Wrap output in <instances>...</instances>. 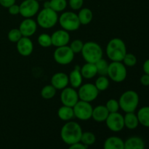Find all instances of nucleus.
<instances>
[{
  "instance_id": "nucleus-1",
  "label": "nucleus",
  "mask_w": 149,
  "mask_h": 149,
  "mask_svg": "<svg viewBox=\"0 0 149 149\" xmlns=\"http://www.w3.org/2000/svg\"><path fill=\"white\" fill-rule=\"evenodd\" d=\"M82 132L79 124L68 121L61 128V138L65 144L70 146L80 142Z\"/></svg>"
},
{
  "instance_id": "nucleus-2",
  "label": "nucleus",
  "mask_w": 149,
  "mask_h": 149,
  "mask_svg": "<svg viewBox=\"0 0 149 149\" xmlns=\"http://www.w3.org/2000/svg\"><path fill=\"white\" fill-rule=\"evenodd\" d=\"M106 52L109 59L111 61L122 62L127 54L126 45L120 38H113L106 45Z\"/></svg>"
},
{
  "instance_id": "nucleus-3",
  "label": "nucleus",
  "mask_w": 149,
  "mask_h": 149,
  "mask_svg": "<svg viewBox=\"0 0 149 149\" xmlns=\"http://www.w3.org/2000/svg\"><path fill=\"white\" fill-rule=\"evenodd\" d=\"M83 58L87 63H95L103 58V49L99 44L95 42H87L84 43L81 52Z\"/></svg>"
},
{
  "instance_id": "nucleus-4",
  "label": "nucleus",
  "mask_w": 149,
  "mask_h": 149,
  "mask_svg": "<svg viewBox=\"0 0 149 149\" xmlns=\"http://www.w3.org/2000/svg\"><path fill=\"white\" fill-rule=\"evenodd\" d=\"M139 95L134 90H127L122 94L118 100L120 109L125 113L135 112L139 104Z\"/></svg>"
},
{
  "instance_id": "nucleus-5",
  "label": "nucleus",
  "mask_w": 149,
  "mask_h": 149,
  "mask_svg": "<svg viewBox=\"0 0 149 149\" xmlns=\"http://www.w3.org/2000/svg\"><path fill=\"white\" fill-rule=\"evenodd\" d=\"M58 13L51 8H43L38 13L36 23L44 29H49L54 27L58 22Z\"/></svg>"
},
{
  "instance_id": "nucleus-6",
  "label": "nucleus",
  "mask_w": 149,
  "mask_h": 149,
  "mask_svg": "<svg viewBox=\"0 0 149 149\" xmlns=\"http://www.w3.org/2000/svg\"><path fill=\"white\" fill-rule=\"evenodd\" d=\"M58 23L63 29L68 32L78 30L81 26L77 14L71 11L63 13L58 17Z\"/></svg>"
},
{
  "instance_id": "nucleus-7",
  "label": "nucleus",
  "mask_w": 149,
  "mask_h": 149,
  "mask_svg": "<svg viewBox=\"0 0 149 149\" xmlns=\"http://www.w3.org/2000/svg\"><path fill=\"white\" fill-rule=\"evenodd\" d=\"M107 75L113 81L120 83L125 81L127 78V71L123 63L111 61L109 65Z\"/></svg>"
},
{
  "instance_id": "nucleus-8",
  "label": "nucleus",
  "mask_w": 149,
  "mask_h": 149,
  "mask_svg": "<svg viewBox=\"0 0 149 149\" xmlns=\"http://www.w3.org/2000/svg\"><path fill=\"white\" fill-rule=\"evenodd\" d=\"M75 54L73 52L69 46H63L57 47L54 51L53 58L57 63L62 65H68L73 61Z\"/></svg>"
},
{
  "instance_id": "nucleus-9",
  "label": "nucleus",
  "mask_w": 149,
  "mask_h": 149,
  "mask_svg": "<svg viewBox=\"0 0 149 149\" xmlns=\"http://www.w3.org/2000/svg\"><path fill=\"white\" fill-rule=\"evenodd\" d=\"M74 117L81 121L89 120L92 118L93 107L91 103L79 100L73 107Z\"/></svg>"
},
{
  "instance_id": "nucleus-10",
  "label": "nucleus",
  "mask_w": 149,
  "mask_h": 149,
  "mask_svg": "<svg viewBox=\"0 0 149 149\" xmlns=\"http://www.w3.org/2000/svg\"><path fill=\"white\" fill-rule=\"evenodd\" d=\"M98 94V90L95 87V85L92 83H86V84H81L79 87V98L83 101L91 103L97 98Z\"/></svg>"
},
{
  "instance_id": "nucleus-11",
  "label": "nucleus",
  "mask_w": 149,
  "mask_h": 149,
  "mask_svg": "<svg viewBox=\"0 0 149 149\" xmlns=\"http://www.w3.org/2000/svg\"><path fill=\"white\" fill-rule=\"evenodd\" d=\"M20 14L25 18H31L39 11V3L36 0H24L20 4Z\"/></svg>"
},
{
  "instance_id": "nucleus-12",
  "label": "nucleus",
  "mask_w": 149,
  "mask_h": 149,
  "mask_svg": "<svg viewBox=\"0 0 149 149\" xmlns=\"http://www.w3.org/2000/svg\"><path fill=\"white\" fill-rule=\"evenodd\" d=\"M105 122L107 127L112 132H120L125 127L124 116L119 112L109 113Z\"/></svg>"
},
{
  "instance_id": "nucleus-13",
  "label": "nucleus",
  "mask_w": 149,
  "mask_h": 149,
  "mask_svg": "<svg viewBox=\"0 0 149 149\" xmlns=\"http://www.w3.org/2000/svg\"><path fill=\"white\" fill-rule=\"evenodd\" d=\"M61 101L63 106L74 107L79 100L78 92L71 87H66L61 93Z\"/></svg>"
},
{
  "instance_id": "nucleus-14",
  "label": "nucleus",
  "mask_w": 149,
  "mask_h": 149,
  "mask_svg": "<svg viewBox=\"0 0 149 149\" xmlns=\"http://www.w3.org/2000/svg\"><path fill=\"white\" fill-rule=\"evenodd\" d=\"M52 46L55 47L66 46L70 42V34L64 29L55 31L51 36Z\"/></svg>"
},
{
  "instance_id": "nucleus-15",
  "label": "nucleus",
  "mask_w": 149,
  "mask_h": 149,
  "mask_svg": "<svg viewBox=\"0 0 149 149\" xmlns=\"http://www.w3.org/2000/svg\"><path fill=\"white\" fill-rule=\"evenodd\" d=\"M37 29V23L32 18H25L19 26V30L22 36L31 37L33 36Z\"/></svg>"
},
{
  "instance_id": "nucleus-16",
  "label": "nucleus",
  "mask_w": 149,
  "mask_h": 149,
  "mask_svg": "<svg viewBox=\"0 0 149 149\" xmlns=\"http://www.w3.org/2000/svg\"><path fill=\"white\" fill-rule=\"evenodd\" d=\"M16 47H17V52L20 55L28 57L31 55V53L33 52V44L30 37L22 36L21 39L17 42Z\"/></svg>"
},
{
  "instance_id": "nucleus-17",
  "label": "nucleus",
  "mask_w": 149,
  "mask_h": 149,
  "mask_svg": "<svg viewBox=\"0 0 149 149\" xmlns=\"http://www.w3.org/2000/svg\"><path fill=\"white\" fill-rule=\"evenodd\" d=\"M69 84L68 76L63 72H58L51 78V84L56 90H63Z\"/></svg>"
},
{
  "instance_id": "nucleus-18",
  "label": "nucleus",
  "mask_w": 149,
  "mask_h": 149,
  "mask_svg": "<svg viewBox=\"0 0 149 149\" xmlns=\"http://www.w3.org/2000/svg\"><path fill=\"white\" fill-rule=\"evenodd\" d=\"M80 67L77 65L73 71L68 75V80H69V84L71 87L74 89L79 88L80 86L82 84L83 77L80 71Z\"/></svg>"
},
{
  "instance_id": "nucleus-19",
  "label": "nucleus",
  "mask_w": 149,
  "mask_h": 149,
  "mask_svg": "<svg viewBox=\"0 0 149 149\" xmlns=\"http://www.w3.org/2000/svg\"><path fill=\"white\" fill-rule=\"evenodd\" d=\"M109 114V112L106 109V106L100 105L93 108L92 118L96 122H103L106 120Z\"/></svg>"
},
{
  "instance_id": "nucleus-20",
  "label": "nucleus",
  "mask_w": 149,
  "mask_h": 149,
  "mask_svg": "<svg viewBox=\"0 0 149 149\" xmlns=\"http://www.w3.org/2000/svg\"><path fill=\"white\" fill-rule=\"evenodd\" d=\"M103 149H125V141L117 136L109 137L105 141Z\"/></svg>"
},
{
  "instance_id": "nucleus-21",
  "label": "nucleus",
  "mask_w": 149,
  "mask_h": 149,
  "mask_svg": "<svg viewBox=\"0 0 149 149\" xmlns=\"http://www.w3.org/2000/svg\"><path fill=\"white\" fill-rule=\"evenodd\" d=\"M125 149H145V143L140 137H130L125 141Z\"/></svg>"
},
{
  "instance_id": "nucleus-22",
  "label": "nucleus",
  "mask_w": 149,
  "mask_h": 149,
  "mask_svg": "<svg viewBox=\"0 0 149 149\" xmlns=\"http://www.w3.org/2000/svg\"><path fill=\"white\" fill-rule=\"evenodd\" d=\"M80 71H81L83 78L87 79H93L97 74L95 64L90 63H86L82 67H81Z\"/></svg>"
},
{
  "instance_id": "nucleus-23",
  "label": "nucleus",
  "mask_w": 149,
  "mask_h": 149,
  "mask_svg": "<svg viewBox=\"0 0 149 149\" xmlns=\"http://www.w3.org/2000/svg\"><path fill=\"white\" fill-rule=\"evenodd\" d=\"M124 122H125V127L129 130H135L139 125V121L137 114L134 112L126 113L124 116Z\"/></svg>"
},
{
  "instance_id": "nucleus-24",
  "label": "nucleus",
  "mask_w": 149,
  "mask_h": 149,
  "mask_svg": "<svg viewBox=\"0 0 149 149\" xmlns=\"http://www.w3.org/2000/svg\"><path fill=\"white\" fill-rule=\"evenodd\" d=\"M58 116L60 119L62 121L68 122L71 121L74 117V113L73 107L70 106H63V105L61 107L59 108L58 111Z\"/></svg>"
},
{
  "instance_id": "nucleus-25",
  "label": "nucleus",
  "mask_w": 149,
  "mask_h": 149,
  "mask_svg": "<svg viewBox=\"0 0 149 149\" xmlns=\"http://www.w3.org/2000/svg\"><path fill=\"white\" fill-rule=\"evenodd\" d=\"M81 25H88L91 23L92 20L93 18V13L90 9L81 8L80 9L79 12L77 14Z\"/></svg>"
},
{
  "instance_id": "nucleus-26",
  "label": "nucleus",
  "mask_w": 149,
  "mask_h": 149,
  "mask_svg": "<svg viewBox=\"0 0 149 149\" xmlns=\"http://www.w3.org/2000/svg\"><path fill=\"white\" fill-rule=\"evenodd\" d=\"M137 116L141 125L146 127H149V106H144L140 109Z\"/></svg>"
},
{
  "instance_id": "nucleus-27",
  "label": "nucleus",
  "mask_w": 149,
  "mask_h": 149,
  "mask_svg": "<svg viewBox=\"0 0 149 149\" xmlns=\"http://www.w3.org/2000/svg\"><path fill=\"white\" fill-rule=\"evenodd\" d=\"M56 89L52 85V84H48L45 86L41 90V95L45 100H50L55 97L56 94Z\"/></svg>"
},
{
  "instance_id": "nucleus-28",
  "label": "nucleus",
  "mask_w": 149,
  "mask_h": 149,
  "mask_svg": "<svg viewBox=\"0 0 149 149\" xmlns=\"http://www.w3.org/2000/svg\"><path fill=\"white\" fill-rule=\"evenodd\" d=\"M95 64L96 68H97V74H99L100 76H107L109 63L106 60L101 58Z\"/></svg>"
},
{
  "instance_id": "nucleus-29",
  "label": "nucleus",
  "mask_w": 149,
  "mask_h": 149,
  "mask_svg": "<svg viewBox=\"0 0 149 149\" xmlns=\"http://www.w3.org/2000/svg\"><path fill=\"white\" fill-rule=\"evenodd\" d=\"M96 137L94 133L92 132H82L80 142L85 145L86 146H92L95 143Z\"/></svg>"
},
{
  "instance_id": "nucleus-30",
  "label": "nucleus",
  "mask_w": 149,
  "mask_h": 149,
  "mask_svg": "<svg viewBox=\"0 0 149 149\" xmlns=\"http://www.w3.org/2000/svg\"><path fill=\"white\" fill-rule=\"evenodd\" d=\"M50 4V8L55 11L56 13L62 12L66 8L67 3L66 0H50L49 1Z\"/></svg>"
},
{
  "instance_id": "nucleus-31",
  "label": "nucleus",
  "mask_w": 149,
  "mask_h": 149,
  "mask_svg": "<svg viewBox=\"0 0 149 149\" xmlns=\"http://www.w3.org/2000/svg\"><path fill=\"white\" fill-rule=\"evenodd\" d=\"M109 80L106 76H99L98 78L96 79L95 85L97 87L98 91H105L109 87Z\"/></svg>"
},
{
  "instance_id": "nucleus-32",
  "label": "nucleus",
  "mask_w": 149,
  "mask_h": 149,
  "mask_svg": "<svg viewBox=\"0 0 149 149\" xmlns=\"http://www.w3.org/2000/svg\"><path fill=\"white\" fill-rule=\"evenodd\" d=\"M38 43L39 44L41 47L45 48H47L52 46L51 36L47 33H42L38 37Z\"/></svg>"
},
{
  "instance_id": "nucleus-33",
  "label": "nucleus",
  "mask_w": 149,
  "mask_h": 149,
  "mask_svg": "<svg viewBox=\"0 0 149 149\" xmlns=\"http://www.w3.org/2000/svg\"><path fill=\"white\" fill-rule=\"evenodd\" d=\"M22 34L20 33L19 29H13L9 31L7 34L8 39L11 42L13 43H17L19 40L22 38Z\"/></svg>"
},
{
  "instance_id": "nucleus-34",
  "label": "nucleus",
  "mask_w": 149,
  "mask_h": 149,
  "mask_svg": "<svg viewBox=\"0 0 149 149\" xmlns=\"http://www.w3.org/2000/svg\"><path fill=\"white\" fill-rule=\"evenodd\" d=\"M106 107L108 109V111H109V113L118 112L119 109H120L119 101L115 100V99H110V100H108L106 102Z\"/></svg>"
},
{
  "instance_id": "nucleus-35",
  "label": "nucleus",
  "mask_w": 149,
  "mask_h": 149,
  "mask_svg": "<svg viewBox=\"0 0 149 149\" xmlns=\"http://www.w3.org/2000/svg\"><path fill=\"white\" fill-rule=\"evenodd\" d=\"M122 62L125 64V66L132 67L136 65L137 63V58L135 55L132 53H127L125 55V58H123Z\"/></svg>"
},
{
  "instance_id": "nucleus-36",
  "label": "nucleus",
  "mask_w": 149,
  "mask_h": 149,
  "mask_svg": "<svg viewBox=\"0 0 149 149\" xmlns=\"http://www.w3.org/2000/svg\"><path fill=\"white\" fill-rule=\"evenodd\" d=\"M83 46H84V43L80 39H75L71 42L69 47L74 54H77L81 52Z\"/></svg>"
},
{
  "instance_id": "nucleus-37",
  "label": "nucleus",
  "mask_w": 149,
  "mask_h": 149,
  "mask_svg": "<svg viewBox=\"0 0 149 149\" xmlns=\"http://www.w3.org/2000/svg\"><path fill=\"white\" fill-rule=\"evenodd\" d=\"M84 0H69L68 4L73 10H79L82 8Z\"/></svg>"
},
{
  "instance_id": "nucleus-38",
  "label": "nucleus",
  "mask_w": 149,
  "mask_h": 149,
  "mask_svg": "<svg viewBox=\"0 0 149 149\" xmlns=\"http://www.w3.org/2000/svg\"><path fill=\"white\" fill-rule=\"evenodd\" d=\"M8 12L10 15H13L20 14V6L15 4H13L8 8Z\"/></svg>"
},
{
  "instance_id": "nucleus-39",
  "label": "nucleus",
  "mask_w": 149,
  "mask_h": 149,
  "mask_svg": "<svg viewBox=\"0 0 149 149\" xmlns=\"http://www.w3.org/2000/svg\"><path fill=\"white\" fill-rule=\"evenodd\" d=\"M16 0H0V4L5 8H9L10 6L15 4Z\"/></svg>"
},
{
  "instance_id": "nucleus-40",
  "label": "nucleus",
  "mask_w": 149,
  "mask_h": 149,
  "mask_svg": "<svg viewBox=\"0 0 149 149\" xmlns=\"http://www.w3.org/2000/svg\"><path fill=\"white\" fill-rule=\"evenodd\" d=\"M141 83L142 85L145 86V87H148L149 86V75L148 74H143L142 77H141Z\"/></svg>"
},
{
  "instance_id": "nucleus-41",
  "label": "nucleus",
  "mask_w": 149,
  "mask_h": 149,
  "mask_svg": "<svg viewBox=\"0 0 149 149\" xmlns=\"http://www.w3.org/2000/svg\"><path fill=\"white\" fill-rule=\"evenodd\" d=\"M68 149H87V146L81 143V142H79L77 143L70 145Z\"/></svg>"
},
{
  "instance_id": "nucleus-42",
  "label": "nucleus",
  "mask_w": 149,
  "mask_h": 149,
  "mask_svg": "<svg viewBox=\"0 0 149 149\" xmlns=\"http://www.w3.org/2000/svg\"><path fill=\"white\" fill-rule=\"evenodd\" d=\"M143 69L145 74L149 75V59L146 60L143 65Z\"/></svg>"
},
{
  "instance_id": "nucleus-43",
  "label": "nucleus",
  "mask_w": 149,
  "mask_h": 149,
  "mask_svg": "<svg viewBox=\"0 0 149 149\" xmlns=\"http://www.w3.org/2000/svg\"><path fill=\"white\" fill-rule=\"evenodd\" d=\"M44 8H50V4H49V1H46L44 3Z\"/></svg>"
},
{
  "instance_id": "nucleus-44",
  "label": "nucleus",
  "mask_w": 149,
  "mask_h": 149,
  "mask_svg": "<svg viewBox=\"0 0 149 149\" xmlns=\"http://www.w3.org/2000/svg\"><path fill=\"white\" fill-rule=\"evenodd\" d=\"M36 1H44V0H36Z\"/></svg>"
}]
</instances>
